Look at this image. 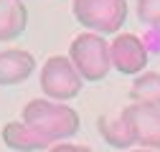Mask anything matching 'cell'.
Returning a JSON list of instances; mask_svg holds the SVG:
<instances>
[{"mask_svg":"<svg viewBox=\"0 0 160 152\" xmlns=\"http://www.w3.org/2000/svg\"><path fill=\"white\" fill-rule=\"evenodd\" d=\"M23 122L51 142L74 137L82 127V119L74 107L51 99H31L23 107Z\"/></svg>","mask_w":160,"mask_h":152,"instance_id":"cell-1","label":"cell"},{"mask_svg":"<svg viewBox=\"0 0 160 152\" xmlns=\"http://www.w3.org/2000/svg\"><path fill=\"white\" fill-rule=\"evenodd\" d=\"M69 59L79 76L87 81H102L112 71V59H109V43L99 33H79L71 46H69Z\"/></svg>","mask_w":160,"mask_h":152,"instance_id":"cell-2","label":"cell"},{"mask_svg":"<svg viewBox=\"0 0 160 152\" xmlns=\"http://www.w3.org/2000/svg\"><path fill=\"white\" fill-rule=\"evenodd\" d=\"M71 13L79 26L89 33L109 36L117 33L127 21V0H74Z\"/></svg>","mask_w":160,"mask_h":152,"instance_id":"cell-3","label":"cell"},{"mask_svg":"<svg viewBox=\"0 0 160 152\" xmlns=\"http://www.w3.org/2000/svg\"><path fill=\"white\" fill-rule=\"evenodd\" d=\"M84 79L74 69L69 56H51L41 66V89L51 102H69L82 94Z\"/></svg>","mask_w":160,"mask_h":152,"instance_id":"cell-4","label":"cell"},{"mask_svg":"<svg viewBox=\"0 0 160 152\" xmlns=\"http://www.w3.org/2000/svg\"><path fill=\"white\" fill-rule=\"evenodd\" d=\"M109 59L112 69L125 76H137L148 66V48L135 33H117L109 43Z\"/></svg>","mask_w":160,"mask_h":152,"instance_id":"cell-5","label":"cell"},{"mask_svg":"<svg viewBox=\"0 0 160 152\" xmlns=\"http://www.w3.org/2000/svg\"><path fill=\"white\" fill-rule=\"evenodd\" d=\"M122 114L127 117V122L135 132V142L145 150L160 152V107L132 102L130 107L122 109Z\"/></svg>","mask_w":160,"mask_h":152,"instance_id":"cell-6","label":"cell"},{"mask_svg":"<svg viewBox=\"0 0 160 152\" xmlns=\"http://www.w3.org/2000/svg\"><path fill=\"white\" fill-rule=\"evenodd\" d=\"M36 69L33 53L23 48H8L0 51V86H15L31 79V74Z\"/></svg>","mask_w":160,"mask_h":152,"instance_id":"cell-7","label":"cell"},{"mask_svg":"<svg viewBox=\"0 0 160 152\" xmlns=\"http://www.w3.org/2000/svg\"><path fill=\"white\" fill-rule=\"evenodd\" d=\"M3 142H5V147L15 150V152H38V150H51L53 147L51 140L41 137L23 119L21 122H5L3 124Z\"/></svg>","mask_w":160,"mask_h":152,"instance_id":"cell-8","label":"cell"},{"mask_svg":"<svg viewBox=\"0 0 160 152\" xmlns=\"http://www.w3.org/2000/svg\"><path fill=\"white\" fill-rule=\"evenodd\" d=\"M28 26V8L23 0H0V43L15 41Z\"/></svg>","mask_w":160,"mask_h":152,"instance_id":"cell-9","label":"cell"},{"mask_svg":"<svg viewBox=\"0 0 160 152\" xmlns=\"http://www.w3.org/2000/svg\"><path fill=\"white\" fill-rule=\"evenodd\" d=\"M99 135L104 137V142L109 147H119V150H127V147H135V132L127 122V117L122 112L117 114V117H107L102 114L99 117Z\"/></svg>","mask_w":160,"mask_h":152,"instance_id":"cell-10","label":"cell"},{"mask_svg":"<svg viewBox=\"0 0 160 152\" xmlns=\"http://www.w3.org/2000/svg\"><path fill=\"white\" fill-rule=\"evenodd\" d=\"M130 99L135 104H150L160 107V71H148L140 74L132 89H130Z\"/></svg>","mask_w":160,"mask_h":152,"instance_id":"cell-11","label":"cell"},{"mask_svg":"<svg viewBox=\"0 0 160 152\" xmlns=\"http://www.w3.org/2000/svg\"><path fill=\"white\" fill-rule=\"evenodd\" d=\"M135 13L140 23L160 28V0H137Z\"/></svg>","mask_w":160,"mask_h":152,"instance_id":"cell-12","label":"cell"},{"mask_svg":"<svg viewBox=\"0 0 160 152\" xmlns=\"http://www.w3.org/2000/svg\"><path fill=\"white\" fill-rule=\"evenodd\" d=\"M48 152H92L87 145H69V142H64V145H53Z\"/></svg>","mask_w":160,"mask_h":152,"instance_id":"cell-13","label":"cell"},{"mask_svg":"<svg viewBox=\"0 0 160 152\" xmlns=\"http://www.w3.org/2000/svg\"><path fill=\"white\" fill-rule=\"evenodd\" d=\"M132 152H155V150H132Z\"/></svg>","mask_w":160,"mask_h":152,"instance_id":"cell-14","label":"cell"}]
</instances>
